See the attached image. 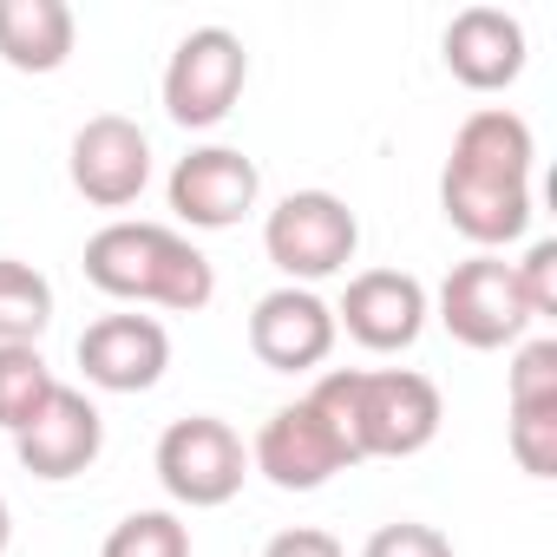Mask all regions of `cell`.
<instances>
[{"instance_id": "cell-1", "label": "cell", "mask_w": 557, "mask_h": 557, "mask_svg": "<svg viewBox=\"0 0 557 557\" xmlns=\"http://www.w3.org/2000/svg\"><path fill=\"white\" fill-rule=\"evenodd\" d=\"M531 164H537V138L518 112L505 106L466 112L446 151V171H440L446 223L492 256L518 243L531 230Z\"/></svg>"}, {"instance_id": "cell-16", "label": "cell", "mask_w": 557, "mask_h": 557, "mask_svg": "<svg viewBox=\"0 0 557 557\" xmlns=\"http://www.w3.org/2000/svg\"><path fill=\"white\" fill-rule=\"evenodd\" d=\"M79 21L66 0H0V60L14 73H60L73 60Z\"/></svg>"}, {"instance_id": "cell-12", "label": "cell", "mask_w": 557, "mask_h": 557, "mask_svg": "<svg viewBox=\"0 0 557 557\" xmlns=\"http://www.w3.org/2000/svg\"><path fill=\"white\" fill-rule=\"evenodd\" d=\"M171 368V335L158 315H99L86 335H79V374L86 387L99 394H151Z\"/></svg>"}, {"instance_id": "cell-21", "label": "cell", "mask_w": 557, "mask_h": 557, "mask_svg": "<svg viewBox=\"0 0 557 557\" xmlns=\"http://www.w3.org/2000/svg\"><path fill=\"white\" fill-rule=\"evenodd\" d=\"M511 459H518V472H531V479H557V407H544V413H511Z\"/></svg>"}, {"instance_id": "cell-2", "label": "cell", "mask_w": 557, "mask_h": 557, "mask_svg": "<svg viewBox=\"0 0 557 557\" xmlns=\"http://www.w3.org/2000/svg\"><path fill=\"white\" fill-rule=\"evenodd\" d=\"M86 283L99 296H112V302H132V309L197 315L216 296V269L171 223L119 216V223H106V230L86 236Z\"/></svg>"}, {"instance_id": "cell-5", "label": "cell", "mask_w": 557, "mask_h": 557, "mask_svg": "<svg viewBox=\"0 0 557 557\" xmlns=\"http://www.w3.org/2000/svg\"><path fill=\"white\" fill-rule=\"evenodd\" d=\"M433 315H440V329H446L459 348H472V355L511 348V342L537 322L531 302H524V289H518V269H511L505 256H492V249L453 262V275L440 283Z\"/></svg>"}, {"instance_id": "cell-11", "label": "cell", "mask_w": 557, "mask_h": 557, "mask_svg": "<svg viewBox=\"0 0 557 557\" xmlns=\"http://www.w3.org/2000/svg\"><path fill=\"white\" fill-rule=\"evenodd\" d=\"M335 309L315 296V289H269L256 309H249V355L275 374H309L335 355Z\"/></svg>"}, {"instance_id": "cell-15", "label": "cell", "mask_w": 557, "mask_h": 557, "mask_svg": "<svg viewBox=\"0 0 557 557\" xmlns=\"http://www.w3.org/2000/svg\"><path fill=\"white\" fill-rule=\"evenodd\" d=\"M524 21L505 8H459L440 34V60L466 92H505L524 73Z\"/></svg>"}, {"instance_id": "cell-24", "label": "cell", "mask_w": 557, "mask_h": 557, "mask_svg": "<svg viewBox=\"0 0 557 557\" xmlns=\"http://www.w3.org/2000/svg\"><path fill=\"white\" fill-rule=\"evenodd\" d=\"M262 557H348V550H342V537H329L315 524H296V531H275Z\"/></svg>"}, {"instance_id": "cell-18", "label": "cell", "mask_w": 557, "mask_h": 557, "mask_svg": "<svg viewBox=\"0 0 557 557\" xmlns=\"http://www.w3.org/2000/svg\"><path fill=\"white\" fill-rule=\"evenodd\" d=\"M53 387L60 381H53V368H47L40 348H0V433H21L47 407Z\"/></svg>"}, {"instance_id": "cell-4", "label": "cell", "mask_w": 557, "mask_h": 557, "mask_svg": "<svg viewBox=\"0 0 557 557\" xmlns=\"http://www.w3.org/2000/svg\"><path fill=\"white\" fill-rule=\"evenodd\" d=\"M262 249L296 289H309V283H329V275H342L355 262L361 216L335 190H289L262 216Z\"/></svg>"}, {"instance_id": "cell-17", "label": "cell", "mask_w": 557, "mask_h": 557, "mask_svg": "<svg viewBox=\"0 0 557 557\" xmlns=\"http://www.w3.org/2000/svg\"><path fill=\"white\" fill-rule=\"evenodd\" d=\"M47 329H53V283L34 262L0 256V348H40Z\"/></svg>"}, {"instance_id": "cell-9", "label": "cell", "mask_w": 557, "mask_h": 557, "mask_svg": "<svg viewBox=\"0 0 557 557\" xmlns=\"http://www.w3.org/2000/svg\"><path fill=\"white\" fill-rule=\"evenodd\" d=\"M66 171H73V190H79L86 203L125 210V203H138L145 184H151V138H145L138 119L99 112V119H86V125L73 132Z\"/></svg>"}, {"instance_id": "cell-20", "label": "cell", "mask_w": 557, "mask_h": 557, "mask_svg": "<svg viewBox=\"0 0 557 557\" xmlns=\"http://www.w3.org/2000/svg\"><path fill=\"white\" fill-rule=\"evenodd\" d=\"M505 407H511V413H544V407H557V342H550V335H537V342L518 348V361H511V374H505Z\"/></svg>"}, {"instance_id": "cell-22", "label": "cell", "mask_w": 557, "mask_h": 557, "mask_svg": "<svg viewBox=\"0 0 557 557\" xmlns=\"http://www.w3.org/2000/svg\"><path fill=\"white\" fill-rule=\"evenodd\" d=\"M361 557H453V537H446L440 524L394 518V524H381V531L361 544Z\"/></svg>"}, {"instance_id": "cell-7", "label": "cell", "mask_w": 557, "mask_h": 557, "mask_svg": "<svg viewBox=\"0 0 557 557\" xmlns=\"http://www.w3.org/2000/svg\"><path fill=\"white\" fill-rule=\"evenodd\" d=\"M249 479V446L236 440L230 420L216 413H190V420H171L164 440H158V485L190 505V511H216L243 492Z\"/></svg>"}, {"instance_id": "cell-25", "label": "cell", "mask_w": 557, "mask_h": 557, "mask_svg": "<svg viewBox=\"0 0 557 557\" xmlns=\"http://www.w3.org/2000/svg\"><path fill=\"white\" fill-rule=\"evenodd\" d=\"M8 544H14V511H8V498H0V557H8Z\"/></svg>"}, {"instance_id": "cell-8", "label": "cell", "mask_w": 557, "mask_h": 557, "mask_svg": "<svg viewBox=\"0 0 557 557\" xmlns=\"http://www.w3.org/2000/svg\"><path fill=\"white\" fill-rule=\"evenodd\" d=\"M249 466H256L275 492H322L335 472L355 466V453H348V440H342V433L309 407V394H302V400L275 407V413L262 420V433H256V446H249Z\"/></svg>"}, {"instance_id": "cell-13", "label": "cell", "mask_w": 557, "mask_h": 557, "mask_svg": "<svg viewBox=\"0 0 557 557\" xmlns=\"http://www.w3.org/2000/svg\"><path fill=\"white\" fill-rule=\"evenodd\" d=\"M99 453H106V420H99V407H92L79 387H66V381H60V387L47 394V407L14 433V459H21L34 479H47V485L92 472Z\"/></svg>"}, {"instance_id": "cell-10", "label": "cell", "mask_w": 557, "mask_h": 557, "mask_svg": "<svg viewBox=\"0 0 557 557\" xmlns=\"http://www.w3.org/2000/svg\"><path fill=\"white\" fill-rule=\"evenodd\" d=\"M171 210L190 223V230H230L256 210L262 197V171L256 158H243L236 145H197L171 164V184H164Z\"/></svg>"}, {"instance_id": "cell-19", "label": "cell", "mask_w": 557, "mask_h": 557, "mask_svg": "<svg viewBox=\"0 0 557 557\" xmlns=\"http://www.w3.org/2000/svg\"><path fill=\"white\" fill-rule=\"evenodd\" d=\"M99 557H190V524L177 511H125L106 531Z\"/></svg>"}, {"instance_id": "cell-14", "label": "cell", "mask_w": 557, "mask_h": 557, "mask_svg": "<svg viewBox=\"0 0 557 557\" xmlns=\"http://www.w3.org/2000/svg\"><path fill=\"white\" fill-rule=\"evenodd\" d=\"M426 315H433V302L420 289V275H407V269H361L348 283V296H342V309H335V329H348L368 355H400V348L420 342Z\"/></svg>"}, {"instance_id": "cell-3", "label": "cell", "mask_w": 557, "mask_h": 557, "mask_svg": "<svg viewBox=\"0 0 557 557\" xmlns=\"http://www.w3.org/2000/svg\"><path fill=\"white\" fill-rule=\"evenodd\" d=\"M446 400L413 368H355L348 387V440L355 459H413L440 440Z\"/></svg>"}, {"instance_id": "cell-23", "label": "cell", "mask_w": 557, "mask_h": 557, "mask_svg": "<svg viewBox=\"0 0 557 557\" xmlns=\"http://www.w3.org/2000/svg\"><path fill=\"white\" fill-rule=\"evenodd\" d=\"M518 269V289H524V302H531V315L544 322V315H557V243L550 236H537L531 249H524V262H511Z\"/></svg>"}, {"instance_id": "cell-6", "label": "cell", "mask_w": 557, "mask_h": 557, "mask_svg": "<svg viewBox=\"0 0 557 557\" xmlns=\"http://www.w3.org/2000/svg\"><path fill=\"white\" fill-rule=\"evenodd\" d=\"M249 86V47L230 27H190L164 60V112L184 132H210Z\"/></svg>"}]
</instances>
